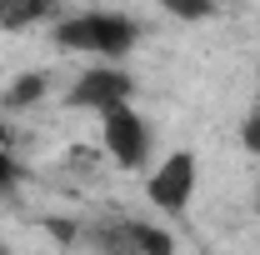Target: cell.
<instances>
[{
    "label": "cell",
    "instance_id": "cell-6",
    "mask_svg": "<svg viewBox=\"0 0 260 255\" xmlns=\"http://www.w3.org/2000/svg\"><path fill=\"white\" fill-rule=\"evenodd\" d=\"M45 90H50V75H45V70H25V75L10 80V90H5V100H0V110H30V105L45 100Z\"/></svg>",
    "mask_w": 260,
    "mask_h": 255
},
{
    "label": "cell",
    "instance_id": "cell-9",
    "mask_svg": "<svg viewBox=\"0 0 260 255\" xmlns=\"http://www.w3.org/2000/svg\"><path fill=\"white\" fill-rule=\"evenodd\" d=\"M165 5V15H175V20H210V15H215V10H220V5H215V0H160Z\"/></svg>",
    "mask_w": 260,
    "mask_h": 255
},
{
    "label": "cell",
    "instance_id": "cell-16",
    "mask_svg": "<svg viewBox=\"0 0 260 255\" xmlns=\"http://www.w3.org/2000/svg\"><path fill=\"white\" fill-rule=\"evenodd\" d=\"M255 215H260V195H255Z\"/></svg>",
    "mask_w": 260,
    "mask_h": 255
},
{
    "label": "cell",
    "instance_id": "cell-4",
    "mask_svg": "<svg viewBox=\"0 0 260 255\" xmlns=\"http://www.w3.org/2000/svg\"><path fill=\"white\" fill-rule=\"evenodd\" d=\"M135 100V80L130 70H115V65H100V70H80V80L65 90V105L70 110H110V105H125Z\"/></svg>",
    "mask_w": 260,
    "mask_h": 255
},
{
    "label": "cell",
    "instance_id": "cell-7",
    "mask_svg": "<svg viewBox=\"0 0 260 255\" xmlns=\"http://www.w3.org/2000/svg\"><path fill=\"white\" fill-rule=\"evenodd\" d=\"M50 15V0H0V30H30Z\"/></svg>",
    "mask_w": 260,
    "mask_h": 255
},
{
    "label": "cell",
    "instance_id": "cell-17",
    "mask_svg": "<svg viewBox=\"0 0 260 255\" xmlns=\"http://www.w3.org/2000/svg\"><path fill=\"white\" fill-rule=\"evenodd\" d=\"M50 5H65V0H50Z\"/></svg>",
    "mask_w": 260,
    "mask_h": 255
},
{
    "label": "cell",
    "instance_id": "cell-12",
    "mask_svg": "<svg viewBox=\"0 0 260 255\" xmlns=\"http://www.w3.org/2000/svg\"><path fill=\"white\" fill-rule=\"evenodd\" d=\"M50 230H55V240H65V245H70V240H75V225H70V220H60V215H55V220H50Z\"/></svg>",
    "mask_w": 260,
    "mask_h": 255
},
{
    "label": "cell",
    "instance_id": "cell-2",
    "mask_svg": "<svg viewBox=\"0 0 260 255\" xmlns=\"http://www.w3.org/2000/svg\"><path fill=\"white\" fill-rule=\"evenodd\" d=\"M100 140H105V155L115 160L120 170H145V165H150V150H155L145 115L130 110V100L100 110Z\"/></svg>",
    "mask_w": 260,
    "mask_h": 255
},
{
    "label": "cell",
    "instance_id": "cell-1",
    "mask_svg": "<svg viewBox=\"0 0 260 255\" xmlns=\"http://www.w3.org/2000/svg\"><path fill=\"white\" fill-rule=\"evenodd\" d=\"M140 40V25L130 15H115V10H85V15H70L55 25V45L60 50H75V55H95V60H120L135 50Z\"/></svg>",
    "mask_w": 260,
    "mask_h": 255
},
{
    "label": "cell",
    "instance_id": "cell-13",
    "mask_svg": "<svg viewBox=\"0 0 260 255\" xmlns=\"http://www.w3.org/2000/svg\"><path fill=\"white\" fill-rule=\"evenodd\" d=\"M0 150H10V125L0 120Z\"/></svg>",
    "mask_w": 260,
    "mask_h": 255
},
{
    "label": "cell",
    "instance_id": "cell-10",
    "mask_svg": "<svg viewBox=\"0 0 260 255\" xmlns=\"http://www.w3.org/2000/svg\"><path fill=\"white\" fill-rule=\"evenodd\" d=\"M240 145H245L250 155H260V105L245 115V120H240Z\"/></svg>",
    "mask_w": 260,
    "mask_h": 255
},
{
    "label": "cell",
    "instance_id": "cell-11",
    "mask_svg": "<svg viewBox=\"0 0 260 255\" xmlns=\"http://www.w3.org/2000/svg\"><path fill=\"white\" fill-rule=\"evenodd\" d=\"M15 180H20V165H15L10 150H0V190H5V185H15Z\"/></svg>",
    "mask_w": 260,
    "mask_h": 255
},
{
    "label": "cell",
    "instance_id": "cell-3",
    "mask_svg": "<svg viewBox=\"0 0 260 255\" xmlns=\"http://www.w3.org/2000/svg\"><path fill=\"white\" fill-rule=\"evenodd\" d=\"M195 175H200L195 150H170V155L150 170V180H145L150 205H155L160 215H170V220H180V215L190 210V200H195Z\"/></svg>",
    "mask_w": 260,
    "mask_h": 255
},
{
    "label": "cell",
    "instance_id": "cell-5",
    "mask_svg": "<svg viewBox=\"0 0 260 255\" xmlns=\"http://www.w3.org/2000/svg\"><path fill=\"white\" fill-rule=\"evenodd\" d=\"M90 240H95L100 255H140L135 220H100V225H90Z\"/></svg>",
    "mask_w": 260,
    "mask_h": 255
},
{
    "label": "cell",
    "instance_id": "cell-8",
    "mask_svg": "<svg viewBox=\"0 0 260 255\" xmlns=\"http://www.w3.org/2000/svg\"><path fill=\"white\" fill-rule=\"evenodd\" d=\"M135 240H140V255H175V235L150 220H135Z\"/></svg>",
    "mask_w": 260,
    "mask_h": 255
},
{
    "label": "cell",
    "instance_id": "cell-14",
    "mask_svg": "<svg viewBox=\"0 0 260 255\" xmlns=\"http://www.w3.org/2000/svg\"><path fill=\"white\" fill-rule=\"evenodd\" d=\"M215 5H240V0H215Z\"/></svg>",
    "mask_w": 260,
    "mask_h": 255
},
{
    "label": "cell",
    "instance_id": "cell-15",
    "mask_svg": "<svg viewBox=\"0 0 260 255\" xmlns=\"http://www.w3.org/2000/svg\"><path fill=\"white\" fill-rule=\"evenodd\" d=\"M0 255H10V245H5V240H0Z\"/></svg>",
    "mask_w": 260,
    "mask_h": 255
}]
</instances>
